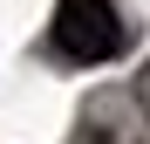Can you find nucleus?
I'll list each match as a JSON object with an SVG mask.
<instances>
[{
  "mask_svg": "<svg viewBox=\"0 0 150 144\" xmlns=\"http://www.w3.org/2000/svg\"><path fill=\"white\" fill-rule=\"evenodd\" d=\"M48 34L68 62H109L123 55V14L109 0H55V21H48Z\"/></svg>",
  "mask_w": 150,
  "mask_h": 144,
  "instance_id": "1",
  "label": "nucleus"
}]
</instances>
